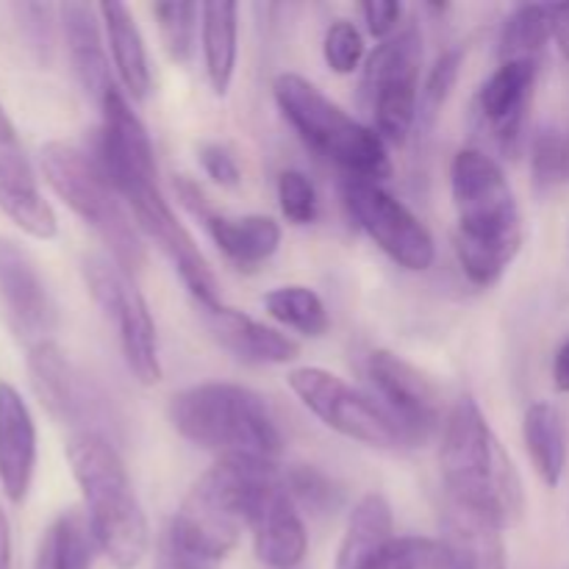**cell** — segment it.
<instances>
[{
    "label": "cell",
    "mask_w": 569,
    "mask_h": 569,
    "mask_svg": "<svg viewBox=\"0 0 569 569\" xmlns=\"http://www.w3.org/2000/svg\"><path fill=\"white\" fill-rule=\"evenodd\" d=\"M283 487L289 498L295 500L298 509H306L309 515L326 517L342 506V489L331 481L322 470L306 465H295L283 472Z\"/></svg>",
    "instance_id": "obj_31"
},
{
    "label": "cell",
    "mask_w": 569,
    "mask_h": 569,
    "mask_svg": "<svg viewBox=\"0 0 569 569\" xmlns=\"http://www.w3.org/2000/svg\"><path fill=\"white\" fill-rule=\"evenodd\" d=\"M206 228L217 248L239 267H256L272 259L281 244V226L272 217L264 214H244V217H226L206 211Z\"/></svg>",
    "instance_id": "obj_24"
},
{
    "label": "cell",
    "mask_w": 569,
    "mask_h": 569,
    "mask_svg": "<svg viewBox=\"0 0 569 569\" xmlns=\"http://www.w3.org/2000/svg\"><path fill=\"white\" fill-rule=\"evenodd\" d=\"M44 178L89 228L109 248V259L117 261L128 276L144 267V244L137 222H131L122 198L98 167L92 153L70 142H48L39 150Z\"/></svg>",
    "instance_id": "obj_7"
},
{
    "label": "cell",
    "mask_w": 569,
    "mask_h": 569,
    "mask_svg": "<svg viewBox=\"0 0 569 569\" xmlns=\"http://www.w3.org/2000/svg\"><path fill=\"white\" fill-rule=\"evenodd\" d=\"M372 400L400 428L406 445H426L442 426V400L437 387L417 367L389 350H376L367 359Z\"/></svg>",
    "instance_id": "obj_14"
},
{
    "label": "cell",
    "mask_w": 569,
    "mask_h": 569,
    "mask_svg": "<svg viewBox=\"0 0 569 569\" xmlns=\"http://www.w3.org/2000/svg\"><path fill=\"white\" fill-rule=\"evenodd\" d=\"M117 194L131 209L133 222H137L139 233L159 244L161 253L172 261L176 272L181 276L183 287L189 289L194 300L203 311H214L222 306L220 283L211 272L209 261L200 253L198 242L192 233L181 226L176 214H172L170 203L164 200V192L159 187V176H131L114 183Z\"/></svg>",
    "instance_id": "obj_10"
},
{
    "label": "cell",
    "mask_w": 569,
    "mask_h": 569,
    "mask_svg": "<svg viewBox=\"0 0 569 569\" xmlns=\"http://www.w3.org/2000/svg\"><path fill=\"white\" fill-rule=\"evenodd\" d=\"M289 389L300 403L331 431L367 448L392 450L406 445L400 428L389 420L387 411L370 398L322 367H300L289 372Z\"/></svg>",
    "instance_id": "obj_11"
},
{
    "label": "cell",
    "mask_w": 569,
    "mask_h": 569,
    "mask_svg": "<svg viewBox=\"0 0 569 569\" xmlns=\"http://www.w3.org/2000/svg\"><path fill=\"white\" fill-rule=\"evenodd\" d=\"M264 306L270 311L272 320L281 326L292 328V331L303 333V337H326L331 328V317H328L326 303L320 295L309 287H278L264 295Z\"/></svg>",
    "instance_id": "obj_29"
},
{
    "label": "cell",
    "mask_w": 569,
    "mask_h": 569,
    "mask_svg": "<svg viewBox=\"0 0 569 569\" xmlns=\"http://www.w3.org/2000/svg\"><path fill=\"white\" fill-rule=\"evenodd\" d=\"M217 342L248 365H289L298 359V342L264 322L253 320L244 311L220 306L214 311H203Z\"/></svg>",
    "instance_id": "obj_22"
},
{
    "label": "cell",
    "mask_w": 569,
    "mask_h": 569,
    "mask_svg": "<svg viewBox=\"0 0 569 569\" xmlns=\"http://www.w3.org/2000/svg\"><path fill=\"white\" fill-rule=\"evenodd\" d=\"M522 437L537 476L550 489L559 487L567 467V433L559 409L550 403H533L522 420Z\"/></svg>",
    "instance_id": "obj_27"
},
{
    "label": "cell",
    "mask_w": 569,
    "mask_h": 569,
    "mask_svg": "<svg viewBox=\"0 0 569 569\" xmlns=\"http://www.w3.org/2000/svg\"><path fill=\"white\" fill-rule=\"evenodd\" d=\"M553 383L559 392L569 395V339L559 348L553 361Z\"/></svg>",
    "instance_id": "obj_43"
},
{
    "label": "cell",
    "mask_w": 569,
    "mask_h": 569,
    "mask_svg": "<svg viewBox=\"0 0 569 569\" xmlns=\"http://www.w3.org/2000/svg\"><path fill=\"white\" fill-rule=\"evenodd\" d=\"M395 542L392 506L383 495L370 492L353 506L339 545L337 569H381Z\"/></svg>",
    "instance_id": "obj_23"
},
{
    "label": "cell",
    "mask_w": 569,
    "mask_h": 569,
    "mask_svg": "<svg viewBox=\"0 0 569 569\" xmlns=\"http://www.w3.org/2000/svg\"><path fill=\"white\" fill-rule=\"evenodd\" d=\"M361 17L367 22V31L376 39H389L398 31V22L403 17V6L398 0H370L361 3Z\"/></svg>",
    "instance_id": "obj_40"
},
{
    "label": "cell",
    "mask_w": 569,
    "mask_h": 569,
    "mask_svg": "<svg viewBox=\"0 0 569 569\" xmlns=\"http://www.w3.org/2000/svg\"><path fill=\"white\" fill-rule=\"evenodd\" d=\"M200 164H203L206 176L211 178L214 183H220V187H237L239 178H242V172H239L237 167V159L231 156V150L226 148V144H217V142H206L203 148H200Z\"/></svg>",
    "instance_id": "obj_39"
},
{
    "label": "cell",
    "mask_w": 569,
    "mask_h": 569,
    "mask_svg": "<svg viewBox=\"0 0 569 569\" xmlns=\"http://www.w3.org/2000/svg\"><path fill=\"white\" fill-rule=\"evenodd\" d=\"M67 461L87 503L98 550L117 569H133L148 556L150 528L114 442L98 433H72Z\"/></svg>",
    "instance_id": "obj_3"
},
{
    "label": "cell",
    "mask_w": 569,
    "mask_h": 569,
    "mask_svg": "<svg viewBox=\"0 0 569 569\" xmlns=\"http://www.w3.org/2000/svg\"><path fill=\"white\" fill-rule=\"evenodd\" d=\"M248 528L253 531V550L261 565L270 569H298L303 565L309 553V533L278 467L256 489Z\"/></svg>",
    "instance_id": "obj_16"
},
{
    "label": "cell",
    "mask_w": 569,
    "mask_h": 569,
    "mask_svg": "<svg viewBox=\"0 0 569 569\" xmlns=\"http://www.w3.org/2000/svg\"><path fill=\"white\" fill-rule=\"evenodd\" d=\"M9 144H17L14 126H11V120L6 117L3 106H0V148H9Z\"/></svg>",
    "instance_id": "obj_46"
},
{
    "label": "cell",
    "mask_w": 569,
    "mask_h": 569,
    "mask_svg": "<svg viewBox=\"0 0 569 569\" xmlns=\"http://www.w3.org/2000/svg\"><path fill=\"white\" fill-rule=\"evenodd\" d=\"M272 94L287 117L289 126L298 131L306 148L315 150L322 159L333 161L339 170L353 181L381 183L392 176L387 142L376 133V128L361 126L342 106L320 92L311 81L298 72H281L272 81Z\"/></svg>",
    "instance_id": "obj_6"
},
{
    "label": "cell",
    "mask_w": 569,
    "mask_h": 569,
    "mask_svg": "<svg viewBox=\"0 0 569 569\" xmlns=\"http://www.w3.org/2000/svg\"><path fill=\"white\" fill-rule=\"evenodd\" d=\"M537 72V61H509L500 64L478 89V114L506 153H515L522 139Z\"/></svg>",
    "instance_id": "obj_17"
},
{
    "label": "cell",
    "mask_w": 569,
    "mask_h": 569,
    "mask_svg": "<svg viewBox=\"0 0 569 569\" xmlns=\"http://www.w3.org/2000/svg\"><path fill=\"white\" fill-rule=\"evenodd\" d=\"M98 11L100 20H103L111 59H114L122 87H126V92L133 100H144L150 92V61L131 9L109 0V3H100Z\"/></svg>",
    "instance_id": "obj_25"
},
{
    "label": "cell",
    "mask_w": 569,
    "mask_h": 569,
    "mask_svg": "<svg viewBox=\"0 0 569 569\" xmlns=\"http://www.w3.org/2000/svg\"><path fill=\"white\" fill-rule=\"evenodd\" d=\"M83 278L92 300L103 311L106 320L114 326L122 359L142 387H153L161 381L159 337L156 322L144 303L142 292L133 287L128 272L109 256H87L83 259Z\"/></svg>",
    "instance_id": "obj_9"
},
{
    "label": "cell",
    "mask_w": 569,
    "mask_h": 569,
    "mask_svg": "<svg viewBox=\"0 0 569 569\" xmlns=\"http://www.w3.org/2000/svg\"><path fill=\"white\" fill-rule=\"evenodd\" d=\"M0 569H11V526L3 509H0Z\"/></svg>",
    "instance_id": "obj_44"
},
{
    "label": "cell",
    "mask_w": 569,
    "mask_h": 569,
    "mask_svg": "<svg viewBox=\"0 0 569 569\" xmlns=\"http://www.w3.org/2000/svg\"><path fill=\"white\" fill-rule=\"evenodd\" d=\"M172 428L194 448L228 456L276 461L283 437L270 406L253 389L239 383L209 381L181 389L167 406Z\"/></svg>",
    "instance_id": "obj_4"
},
{
    "label": "cell",
    "mask_w": 569,
    "mask_h": 569,
    "mask_svg": "<svg viewBox=\"0 0 569 569\" xmlns=\"http://www.w3.org/2000/svg\"><path fill=\"white\" fill-rule=\"evenodd\" d=\"M28 376L37 398L56 420L78 428L76 433H98L111 439L117 415L109 398L61 353L53 339L28 348Z\"/></svg>",
    "instance_id": "obj_12"
},
{
    "label": "cell",
    "mask_w": 569,
    "mask_h": 569,
    "mask_svg": "<svg viewBox=\"0 0 569 569\" xmlns=\"http://www.w3.org/2000/svg\"><path fill=\"white\" fill-rule=\"evenodd\" d=\"M550 26H553V39L561 56L569 61V3L550 6Z\"/></svg>",
    "instance_id": "obj_42"
},
{
    "label": "cell",
    "mask_w": 569,
    "mask_h": 569,
    "mask_svg": "<svg viewBox=\"0 0 569 569\" xmlns=\"http://www.w3.org/2000/svg\"><path fill=\"white\" fill-rule=\"evenodd\" d=\"M442 548L450 569H506L503 528L456 500L445 506Z\"/></svg>",
    "instance_id": "obj_19"
},
{
    "label": "cell",
    "mask_w": 569,
    "mask_h": 569,
    "mask_svg": "<svg viewBox=\"0 0 569 569\" xmlns=\"http://www.w3.org/2000/svg\"><path fill=\"white\" fill-rule=\"evenodd\" d=\"M342 194L361 231L395 264L411 272H422L433 264L437 248H433V239L428 233V228L400 200H395L381 183L345 178Z\"/></svg>",
    "instance_id": "obj_13"
},
{
    "label": "cell",
    "mask_w": 569,
    "mask_h": 569,
    "mask_svg": "<svg viewBox=\"0 0 569 569\" xmlns=\"http://www.w3.org/2000/svg\"><path fill=\"white\" fill-rule=\"evenodd\" d=\"M322 56L333 72L348 76V72L359 70L361 59H365V37L350 20H333L322 39Z\"/></svg>",
    "instance_id": "obj_36"
},
{
    "label": "cell",
    "mask_w": 569,
    "mask_h": 569,
    "mask_svg": "<svg viewBox=\"0 0 569 569\" xmlns=\"http://www.w3.org/2000/svg\"><path fill=\"white\" fill-rule=\"evenodd\" d=\"M553 39V26H550V6L526 3L517 6L503 22V31L498 39L500 64L509 61H537L542 56L545 44Z\"/></svg>",
    "instance_id": "obj_28"
},
{
    "label": "cell",
    "mask_w": 569,
    "mask_h": 569,
    "mask_svg": "<svg viewBox=\"0 0 569 569\" xmlns=\"http://www.w3.org/2000/svg\"><path fill=\"white\" fill-rule=\"evenodd\" d=\"M0 211L33 239H53L59 231L53 209L17 144L0 148Z\"/></svg>",
    "instance_id": "obj_20"
},
{
    "label": "cell",
    "mask_w": 569,
    "mask_h": 569,
    "mask_svg": "<svg viewBox=\"0 0 569 569\" xmlns=\"http://www.w3.org/2000/svg\"><path fill=\"white\" fill-rule=\"evenodd\" d=\"M272 470L276 461L267 459H220L189 489L167 531L183 550L217 565L239 545L256 489Z\"/></svg>",
    "instance_id": "obj_5"
},
{
    "label": "cell",
    "mask_w": 569,
    "mask_h": 569,
    "mask_svg": "<svg viewBox=\"0 0 569 569\" xmlns=\"http://www.w3.org/2000/svg\"><path fill=\"white\" fill-rule=\"evenodd\" d=\"M59 17L61 28H64L67 53H70L78 83L100 106L106 94L114 89L103 37H100V22H103L100 20V11L89 3H64L59 6Z\"/></svg>",
    "instance_id": "obj_21"
},
{
    "label": "cell",
    "mask_w": 569,
    "mask_h": 569,
    "mask_svg": "<svg viewBox=\"0 0 569 569\" xmlns=\"http://www.w3.org/2000/svg\"><path fill=\"white\" fill-rule=\"evenodd\" d=\"M14 11L20 17V26L26 31V39L31 42L33 53L39 56V61H48L50 50H53V6L20 3L14 6Z\"/></svg>",
    "instance_id": "obj_38"
},
{
    "label": "cell",
    "mask_w": 569,
    "mask_h": 569,
    "mask_svg": "<svg viewBox=\"0 0 569 569\" xmlns=\"http://www.w3.org/2000/svg\"><path fill=\"white\" fill-rule=\"evenodd\" d=\"M200 39H203L206 76L217 94H226L237 70L239 6L211 0L200 6Z\"/></svg>",
    "instance_id": "obj_26"
},
{
    "label": "cell",
    "mask_w": 569,
    "mask_h": 569,
    "mask_svg": "<svg viewBox=\"0 0 569 569\" xmlns=\"http://www.w3.org/2000/svg\"><path fill=\"white\" fill-rule=\"evenodd\" d=\"M37 470V426L26 400L11 383L0 381V487L11 503L31 492Z\"/></svg>",
    "instance_id": "obj_18"
},
{
    "label": "cell",
    "mask_w": 569,
    "mask_h": 569,
    "mask_svg": "<svg viewBox=\"0 0 569 569\" xmlns=\"http://www.w3.org/2000/svg\"><path fill=\"white\" fill-rule=\"evenodd\" d=\"M459 70H461V50H448L437 59L433 70L428 72V81L420 92V114L417 120L431 126L437 120V114L442 111L445 100L450 98L453 92L456 81H459Z\"/></svg>",
    "instance_id": "obj_34"
},
{
    "label": "cell",
    "mask_w": 569,
    "mask_h": 569,
    "mask_svg": "<svg viewBox=\"0 0 569 569\" xmlns=\"http://www.w3.org/2000/svg\"><path fill=\"white\" fill-rule=\"evenodd\" d=\"M50 550H53L56 567L59 569H92L94 561V542L89 520L81 511H67L53 522L48 533Z\"/></svg>",
    "instance_id": "obj_30"
},
{
    "label": "cell",
    "mask_w": 569,
    "mask_h": 569,
    "mask_svg": "<svg viewBox=\"0 0 569 569\" xmlns=\"http://www.w3.org/2000/svg\"><path fill=\"white\" fill-rule=\"evenodd\" d=\"M442 478L448 500L511 528L526 515V489L509 450L472 398L456 400L442 428Z\"/></svg>",
    "instance_id": "obj_2"
},
{
    "label": "cell",
    "mask_w": 569,
    "mask_h": 569,
    "mask_svg": "<svg viewBox=\"0 0 569 569\" xmlns=\"http://www.w3.org/2000/svg\"><path fill=\"white\" fill-rule=\"evenodd\" d=\"M456 256L476 287L503 278L522 248V214L503 167L481 150H459L450 164Z\"/></svg>",
    "instance_id": "obj_1"
},
{
    "label": "cell",
    "mask_w": 569,
    "mask_h": 569,
    "mask_svg": "<svg viewBox=\"0 0 569 569\" xmlns=\"http://www.w3.org/2000/svg\"><path fill=\"white\" fill-rule=\"evenodd\" d=\"M422 37L415 26L383 39L365 67V100L383 142L406 144L420 114Z\"/></svg>",
    "instance_id": "obj_8"
},
{
    "label": "cell",
    "mask_w": 569,
    "mask_h": 569,
    "mask_svg": "<svg viewBox=\"0 0 569 569\" xmlns=\"http://www.w3.org/2000/svg\"><path fill=\"white\" fill-rule=\"evenodd\" d=\"M153 17L159 22V33L167 56L178 61V64H189L194 53V37H198L200 6L167 0V3L153 6Z\"/></svg>",
    "instance_id": "obj_32"
},
{
    "label": "cell",
    "mask_w": 569,
    "mask_h": 569,
    "mask_svg": "<svg viewBox=\"0 0 569 569\" xmlns=\"http://www.w3.org/2000/svg\"><path fill=\"white\" fill-rule=\"evenodd\" d=\"M33 569H59L56 567L53 550H50L48 537H44L42 545H39V553H37V561H33Z\"/></svg>",
    "instance_id": "obj_45"
},
{
    "label": "cell",
    "mask_w": 569,
    "mask_h": 569,
    "mask_svg": "<svg viewBox=\"0 0 569 569\" xmlns=\"http://www.w3.org/2000/svg\"><path fill=\"white\" fill-rule=\"evenodd\" d=\"M156 569H214V565L183 550L172 539V533L164 531V537L159 542V556H156Z\"/></svg>",
    "instance_id": "obj_41"
},
{
    "label": "cell",
    "mask_w": 569,
    "mask_h": 569,
    "mask_svg": "<svg viewBox=\"0 0 569 569\" xmlns=\"http://www.w3.org/2000/svg\"><path fill=\"white\" fill-rule=\"evenodd\" d=\"M0 309L6 322L28 348L50 342L56 328V303L48 283L20 242L0 237Z\"/></svg>",
    "instance_id": "obj_15"
},
{
    "label": "cell",
    "mask_w": 569,
    "mask_h": 569,
    "mask_svg": "<svg viewBox=\"0 0 569 569\" xmlns=\"http://www.w3.org/2000/svg\"><path fill=\"white\" fill-rule=\"evenodd\" d=\"M381 569H450L442 542L426 537H395Z\"/></svg>",
    "instance_id": "obj_37"
},
{
    "label": "cell",
    "mask_w": 569,
    "mask_h": 569,
    "mask_svg": "<svg viewBox=\"0 0 569 569\" xmlns=\"http://www.w3.org/2000/svg\"><path fill=\"white\" fill-rule=\"evenodd\" d=\"M278 203H281L283 217L295 226H309V222L317 220V211H320L315 183L300 170H283L278 176Z\"/></svg>",
    "instance_id": "obj_35"
},
{
    "label": "cell",
    "mask_w": 569,
    "mask_h": 569,
    "mask_svg": "<svg viewBox=\"0 0 569 569\" xmlns=\"http://www.w3.org/2000/svg\"><path fill=\"white\" fill-rule=\"evenodd\" d=\"M531 172L539 189L569 183V133L539 131L531 142Z\"/></svg>",
    "instance_id": "obj_33"
}]
</instances>
